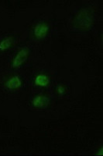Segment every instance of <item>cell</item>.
<instances>
[{
    "label": "cell",
    "mask_w": 103,
    "mask_h": 156,
    "mask_svg": "<svg viewBox=\"0 0 103 156\" xmlns=\"http://www.w3.org/2000/svg\"><path fill=\"white\" fill-rule=\"evenodd\" d=\"M47 102H48V100H47V98L43 97V96H38L36 98H34L33 101V105L35 107L45 106L47 104Z\"/></svg>",
    "instance_id": "cell-3"
},
{
    "label": "cell",
    "mask_w": 103,
    "mask_h": 156,
    "mask_svg": "<svg viewBox=\"0 0 103 156\" xmlns=\"http://www.w3.org/2000/svg\"><path fill=\"white\" fill-rule=\"evenodd\" d=\"M12 43V38H6L3 41H2V42L0 43V49L5 50L6 48H8L9 47V45Z\"/></svg>",
    "instance_id": "cell-6"
},
{
    "label": "cell",
    "mask_w": 103,
    "mask_h": 156,
    "mask_svg": "<svg viewBox=\"0 0 103 156\" xmlns=\"http://www.w3.org/2000/svg\"><path fill=\"white\" fill-rule=\"evenodd\" d=\"M21 84V81L17 76H13L8 81V87L10 89L17 88Z\"/></svg>",
    "instance_id": "cell-4"
},
{
    "label": "cell",
    "mask_w": 103,
    "mask_h": 156,
    "mask_svg": "<svg viewBox=\"0 0 103 156\" xmlns=\"http://www.w3.org/2000/svg\"><path fill=\"white\" fill-rule=\"evenodd\" d=\"M47 26L46 24H44V23H40V24L37 25L36 27L35 30H34V34L39 38H41V37H44L47 34Z\"/></svg>",
    "instance_id": "cell-2"
},
{
    "label": "cell",
    "mask_w": 103,
    "mask_h": 156,
    "mask_svg": "<svg viewBox=\"0 0 103 156\" xmlns=\"http://www.w3.org/2000/svg\"><path fill=\"white\" fill-rule=\"evenodd\" d=\"M35 82L37 85L45 86L47 85V83H48V79H47V76H44V75H39V76L36 78Z\"/></svg>",
    "instance_id": "cell-5"
},
{
    "label": "cell",
    "mask_w": 103,
    "mask_h": 156,
    "mask_svg": "<svg viewBox=\"0 0 103 156\" xmlns=\"http://www.w3.org/2000/svg\"><path fill=\"white\" fill-rule=\"evenodd\" d=\"M26 57H27V51H25V50H22L19 52V53L16 55V58H14V61H13V66L14 67H17V66H19L26 60Z\"/></svg>",
    "instance_id": "cell-1"
},
{
    "label": "cell",
    "mask_w": 103,
    "mask_h": 156,
    "mask_svg": "<svg viewBox=\"0 0 103 156\" xmlns=\"http://www.w3.org/2000/svg\"><path fill=\"white\" fill-rule=\"evenodd\" d=\"M58 92H59L60 94H62V93L65 92V89H64V87H58Z\"/></svg>",
    "instance_id": "cell-7"
}]
</instances>
